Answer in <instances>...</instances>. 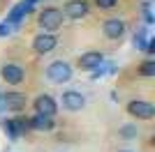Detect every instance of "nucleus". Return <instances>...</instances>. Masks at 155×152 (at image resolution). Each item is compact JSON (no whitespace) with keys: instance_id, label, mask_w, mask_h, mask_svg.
Returning <instances> with one entry per match:
<instances>
[{"instance_id":"obj_1","label":"nucleus","mask_w":155,"mask_h":152,"mask_svg":"<svg viewBox=\"0 0 155 152\" xmlns=\"http://www.w3.org/2000/svg\"><path fill=\"white\" fill-rule=\"evenodd\" d=\"M65 23V16L60 12V7H44L37 14V25L42 32H58Z\"/></svg>"},{"instance_id":"obj_2","label":"nucleus","mask_w":155,"mask_h":152,"mask_svg":"<svg viewBox=\"0 0 155 152\" xmlns=\"http://www.w3.org/2000/svg\"><path fill=\"white\" fill-rule=\"evenodd\" d=\"M46 81L53 83V85H63V83L72 81L74 76V67H72L67 60H53L49 67H46Z\"/></svg>"},{"instance_id":"obj_3","label":"nucleus","mask_w":155,"mask_h":152,"mask_svg":"<svg viewBox=\"0 0 155 152\" xmlns=\"http://www.w3.org/2000/svg\"><path fill=\"white\" fill-rule=\"evenodd\" d=\"M125 113L139 122H150L155 118V106L146 99H130L125 104Z\"/></svg>"},{"instance_id":"obj_4","label":"nucleus","mask_w":155,"mask_h":152,"mask_svg":"<svg viewBox=\"0 0 155 152\" xmlns=\"http://www.w3.org/2000/svg\"><path fill=\"white\" fill-rule=\"evenodd\" d=\"M125 32H127V23L120 16H109L102 21V35L109 42H120L125 37Z\"/></svg>"},{"instance_id":"obj_5","label":"nucleus","mask_w":155,"mask_h":152,"mask_svg":"<svg viewBox=\"0 0 155 152\" xmlns=\"http://www.w3.org/2000/svg\"><path fill=\"white\" fill-rule=\"evenodd\" d=\"M26 69L19 62H2L0 65V78L7 85H23L26 83Z\"/></svg>"},{"instance_id":"obj_6","label":"nucleus","mask_w":155,"mask_h":152,"mask_svg":"<svg viewBox=\"0 0 155 152\" xmlns=\"http://www.w3.org/2000/svg\"><path fill=\"white\" fill-rule=\"evenodd\" d=\"M28 106V97L19 90H9L5 95H0V108H5L9 113H21V111H26Z\"/></svg>"},{"instance_id":"obj_7","label":"nucleus","mask_w":155,"mask_h":152,"mask_svg":"<svg viewBox=\"0 0 155 152\" xmlns=\"http://www.w3.org/2000/svg\"><path fill=\"white\" fill-rule=\"evenodd\" d=\"M39 0H19L16 5L9 9V14H7L5 23H9L12 28H16V25H21V21H26V16L32 12V7L37 5Z\"/></svg>"},{"instance_id":"obj_8","label":"nucleus","mask_w":155,"mask_h":152,"mask_svg":"<svg viewBox=\"0 0 155 152\" xmlns=\"http://www.w3.org/2000/svg\"><path fill=\"white\" fill-rule=\"evenodd\" d=\"M60 12H63L65 19H70V21H81L91 12V2L88 0H65Z\"/></svg>"},{"instance_id":"obj_9","label":"nucleus","mask_w":155,"mask_h":152,"mask_svg":"<svg viewBox=\"0 0 155 152\" xmlns=\"http://www.w3.org/2000/svg\"><path fill=\"white\" fill-rule=\"evenodd\" d=\"M32 108L37 115H49V118H56L58 115V101L53 99L49 92H39L35 99H32Z\"/></svg>"},{"instance_id":"obj_10","label":"nucleus","mask_w":155,"mask_h":152,"mask_svg":"<svg viewBox=\"0 0 155 152\" xmlns=\"http://www.w3.org/2000/svg\"><path fill=\"white\" fill-rule=\"evenodd\" d=\"M56 46H58V35H56V32H37V35L32 37V51H35L37 55L51 53Z\"/></svg>"},{"instance_id":"obj_11","label":"nucleus","mask_w":155,"mask_h":152,"mask_svg":"<svg viewBox=\"0 0 155 152\" xmlns=\"http://www.w3.org/2000/svg\"><path fill=\"white\" fill-rule=\"evenodd\" d=\"M60 106L67 111V113H79L81 108L86 106V97L79 92V90H65L60 95Z\"/></svg>"},{"instance_id":"obj_12","label":"nucleus","mask_w":155,"mask_h":152,"mask_svg":"<svg viewBox=\"0 0 155 152\" xmlns=\"http://www.w3.org/2000/svg\"><path fill=\"white\" fill-rule=\"evenodd\" d=\"M104 60V53H100V51H86V53H81L77 60V67L81 71H93L97 67V65Z\"/></svg>"},{"instance_id":"obj_13","label":"nucleus","mask_w":155,"mask_h":152,"mask_svg":"<svg viewBox=\"0 0 155 152\" xmlns=\"http://www.w3.org/2000/svg\"><path fill=\"white\" fill-rule=\"evenodd\" d=\"M30 120V129H35V131H53L56 129V120L53 118H49V115H32V118H28Z\"/></svg>"},{"instance_id":"obj_14","label":"nucleus","mask_w":155,"mask_h":152,"mask_svg":"<svg viewBox=\"0 0 155 152\" xmlns=\"http://www.w3.org/2000/svg\"><path fill=\"white\" fill-rule=\"evenodd\" d=\"M2 129H5V134H7V138H9V141H19L21 138V129H19V125H16L14 118L2 120Z\"/></svg>"},{"instance_id":"obj_15","label":"nucleus","mask_w":155,"mask_h":152,"mask_svg":"<svg viewBox=\"0 0 155 152\" xmlns=\"http://www.w3.org/2000/svg\"><path fill=\"white\" fill-rule=\"evenodd\" d=\"M118 136L123 141H137L139 138V127L137 125H120L118 127Z\"/></svg>"},{"instance_id":"obj_16","label":"nucleus","mask_w":155,"mask_h":152,"mask_svg":"<svg viewBox=\"0 0 155 152\" xmlns=\"http://www.w3.org/2000/svg\"><path fill=\"white\" fill-rule=\"evenodd\" d=\"M139 76H141V78H155V60L146 58V60L139 65Z\"/></svg>"},{"instance_id":"obj_17","label":"nucleus","mask_w":155,"mask_h":152,"mask_svg":"<svg viewBox=\"0 0 155 152\" xmlns=\"http://www.w3.org/2000/svg\"><path fill=\"white\" fill-rule=\"evenodd\" d=\"M134 49L146 53V49H148V35H146V30H137L134 32Z\"/></svg>"},{"instance_id":"obj_18","label":"nucleus","mask_w":155,"mask_h":152,"mask_svg":"<svg viewBox=\"0 0 155 152\" xmlns=\"http://www.w3.org/2000/svg\"><path fill=\"white\" fill-rule=\"evenodd\" d=\"M93 5H95L100 12H114V9L120 5V0H93Z\"/></svg>"},{"instance_id":"obj_19","label":"nucleus","mask_w":155,"mask_h":152,"mask_svg":"<svg viewBox=\"0 0 155 152\" xmlns=\"http://www.w3.org/2000/svg\"><path fill=\"white\" fill-rule=\"evenodd\" d=\"M14 120H16V125H19V129H21V136H26V134L30 131V120H28V118H23V115H16Z\"/></svg>"},{"instance_id":"obj_20","label":"nucleus","mask_w":155,"mask_h":152,"mask_svg":"<svg viewBox=\"0 0 155 152\" xmlns=\"http://www.w3.org/2000/svg\"><path fill=\"white\" fill-rule=\"evenodd\" d=\"M9 35H12V25L2 21V23H0V37H9Z\"/></svg>"},{"instance_id":"obj_21","label":"nucleus","mask_w":155,"mask_h":152,"mask_svg":"<svg viewBox=\"0 0 155 152\" xmlns=\"http://www.w3.org/2000/svg\"><path fill=\"white\" fill-rule=\"evenodd\" d=\"M118 152H132V150H118Z\"/></svg>"}]
</instances>
